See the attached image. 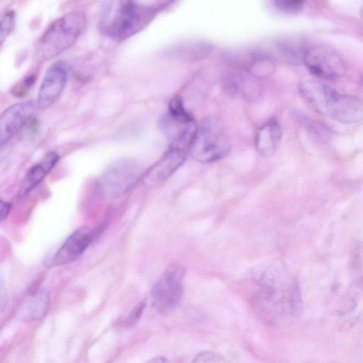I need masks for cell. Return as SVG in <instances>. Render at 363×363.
Returning a JSON list of instances; mask_svg holds the SVG:
<instances>
[{"label":"cell","mask_w":363,"mask_h":363,"mask_svg":"<svg viewBox=\"0 0 363 363\" xmlns=\"http://www.w3.org/2000/svg\"><path fill=\"white\" fill-rule=\"evenodd\" d=\"M252 305L258 316L274 326L288 323L301 311L297 281L277 264L267 263L252 270Z\"/></svg>","instance_id":"1"},{"label":"cell","mask_w":363,"mask_h":363,"mask_svg":"<svg viewBox=\"0 0 363 363\" xmlns=\"http://www.w3.org/2000/svg\"><path fill=\"white\" fill-rule=\"evenodd\" d=\"M157 11L155 5L136 1H105L99 9V28L111 39L125 40L144 28Z\"/></svg>","instance_id":"2"},{"label":"cell","mask_w":363,"mask_h":363,"mask_svg":"<svg viewBox=\"0 0 363 363\" xmlns=\"http://www.w3.org/2000/svg\"><path fill=\"white\" fill-rule=\"evenodd\" d=\"M84 13H67L52 22L38 40L33 53L35 60L43 62L52 59L71 48L86 26Z\"/></svg>","instance_id":"3"},{"label":"cell","mask_w":363,"mask_h":363,"mask_svg":"<svg viewBox=\"0 0 363 363\" xmlns=\"http://www.w3.org/2000/svg\"><path fill=\"white\" fill-rule=\"evenodd\" d=\"M230 149L231 143L223 123L214 117H207L198 126L189 151L196 161L211 163L227 156Z\"/></svg>","instance_id":"4"},{"label":"cell","mask_w":363,"mask_h":363,"mask_svg":"<svg viewBox=\"0 0 363 363\" xmlns=\"http://www.w3.org/2000/svg\"><path fill=\"white\" fill-rule=\"evenodd\" d=\"M160 130L170 140V147L186 150L195 138L198 126L192 116L184 108L179 95L174 96L168 104V112L160 120Z\"/></svg>","instance_id":"5"},{"label":"cell","mask_w":363,"mask_h":363,"mask_svg":"<svg viewBox=\"0 0 363 363\" xmlns=\"http://www.w3.org/2000/svg\"><path fill=\"white\" fill-rule=\"evenodd\" d=\"M298 89L302 99L313 110L339 121L347 94H340L328 84L314 80L301 82Z\"/></svg>","instance_id":"6"},{"label":"cell","mask_w":363,"mask_h":363,"mask_svg":"<svg viewBox=\"0 0 363 363\" xmlns=\"http://www.w3.org/2000/svg\"><path fill=\"white\" fill-rule=\"evenodd\" d=\"M184 268L178 263L169 264L152 286L151 298L160 312H168L181 302L184 292Z\"/></svg>","instance_id":"7"},{"label":"cell","mask_w":363,"mask_h":363,"mask_svg":"<svg viewBox=\"0 0 363 363\" xmlns=\"http://www.w3.org/2000/svg\"><path fill=\"white\" fill-rule=\"evenodd\" d=\"M141 175V167L136 161L120 159L105 169L99 178V185L106 196L115 198L129 191Z\"/></svg>","instance_id":"8"},{"label":"cell","mask_w":363,"mask_h":363,"mask_svg":"<svg viewBox=\"0 0 363 363\" xmlns=\"http://www.w3.org/2000/svg\"><path fill=\"white\" fill-rule=\"evenodd\" d=\"M303 62L309 72L317 77L336 79L347 72L345 61L334 48L324 45L308 47Z\"/></svg>","instance_id":"9"},{"label":"cell","mask_w":363,"mask_h":363,"mask_svg":"<svg viewBox=\"0 0 363 363\" xmlns=\"http://www.w3.org/2000/svg\"><path fill=\"white\" fill-rule=\"evenodd\" d=\"M68 77V69L62 61L52 64L47 69L40 84L36 106L44 110L50 106L63 91Z\"/></svg>","instance_id":"10"},{"label":"cell","mask_w":363,"mask_h":363,"mask_svg":"<svg viewBox=\"0 0 363 363\" xmlns=\"http://www.w3.org/2000/svg\"><path fill=\"white\" fill-rule=\"evenodd\" d=\"M35 104L27 101L13 104L0 117V143L3 148L28 122L35 113Z\"/></svg>","instance_id":"11"},{"label":"cell","mask_w":363,"mask_h":363,"mask_svg":"<svg viewBox=\"0 0 363 363\" xmlns=\"http://www.w3.org/2000/svg\"><path fill=\"white\" fill-rule=\"evenodd\" d=\"M96 232L97 230L89 226L75 230L55 252L52 265L62 266L78 259L94 240Z\"/></svg>","instance_id":"12"},{"label":"cell","mask_w":363,"mask_h":363,"mask_svg":"<svg viewBox=\"0 0 363 363\" xmlns=\"http://www.w3.org/2000/svg\"><path fill=\"white\" fill-rule=\"evenodd\" d=\"M186 157V150L169 147L145 174L146 183L152 186L164 183L185 162Z\"/></svg>","instance_id":"13"},{"label":"cell","mask_w":363,"mask_h":363,"mask_svg":"<svg viewBox=\"0 0 363 363\" xmlns=\"http://www.w3.org/2000/svg\"><path fill=\"white\" fill-rule=\"evenodd\" d=\"M281 138V128L275 119H270L257 130L255 145L257 152L263 157H270L278 147Z\"/></svg>","instance_id":"14"},{"label":"cell","mask_w":363,"mask_h":363,"mask_svg":"<svg viewBox=\"0 0 363 363\" xmlns=\"http://www.w3.org/2000/svg\"><path fill=\"white\" fill-rule=\"evenodd\" d=\"M60 157L55 152L47 153L26 173L19 189L18 195L23 196L38 185L57 163Z\"/></svg>","instance_id":"15"},{"label":"cell","mask_w":363,"mask_h":363,"mask_svg":"<svg viewBox=\"0 0 363 363\" xmlns=\"http://www.w3.org/2000/svg\"><path fill=\"white\" fill-rule=\"evenodd\" d=\"M212 49V45L208 43L191 40L179 43L167 52L168 56L176 60L194 62L208 57Z\"/></svg>","instance_id":"16"},{"label":"cell","mask_w":363,"mask_h":363,"mask_svg":"<svg viewBox=\"0 0 363 363\" xmlns=\"http://www.w3.org/2000/svg\"><path fill=\"white\" fill-rule=\"evenodd\" d=\"M48 294L43 290L30 294L18 310V316L23 320H35L45 316L49 308Z\"/></svg>","instance_id":"17"},{"label":"cell","mask_w":363,"mask_h":363,"mask_svg":"<svg viewBox=\"0 0 363 363\" xmlns=\"http://www.w3.org/2000/svg\"><path fill=\"white\" fill-rule=\"evenodd\" d=\"M280 58L286 62L297 65L303 62L307 49L303 40L296 37H284L275 42Z\"/></svg>","instance_id":"18"},{"label":"cell","mask_w":363,"mask_h":363,"mask_svg":"<svg viewBox=\"0 0 363 363\" xmlns=\"http://www.w3.org/2000/svg\"><path fill=\"white\" fill-rule=\"evenodd\" d=\"M304 1L301 0H276L273 1L274 6L280 11L296 14L302 11L304 6Z\"/></svg>","instance_id":"19"},{"label":"cell","mask_w":363,"mask_h":363,"mask_svg":"<svg viewBox=\"0 0 363 363\" xmlns=\"http://www.w3.org/2000/svg\"><path fill=\"white\" fill-rule=\"evenodd\" d=\"M15 12L13 10L6 11L1 18L0 22V41L1 44L7 38L14 28Z\"/></svg>","instance_id":"20"},{"label":"cell","mask_w":363,"mask_h":363,"mask_svg":"<svg viewBox=\"0 0 363 363\" xmlns=\"http://www.w3.org/2000/svg\"><path fill=\"white\" fill-rule=\"evenodd\" d=\"M191 363H232L218 353L204 351L199 353Z\"/></svg>","instance_id":"21"},{"label":"cell","mask_w":363,"mask_h":363,"mask_svg":"<svg viewBox=\"0 0 363 363\" xmlns=\"http://www.w3.org/2000/svg\"><path fill=\"white\" fill-rule=\"evenodd\" d=\"M35 81V77L34 75L27 77L23 81L13 87L12 89L13 94L16 96H23L29 91Z\"/></svg>","instance_id":"22"},{"label":"cell","mask_w":363,"mask_h":363,"mask_svg":"<svg viewBox=\"0 0 363 363\" xmlns=\"http://www.w3.org/2000/svg\"><path fill=\"white\" fill-rule=\"evenodd\" d=\"M145 308V303L144 301L135 306L127 316L124 323L125 325L128 327L134 325L140 319Z\"/></svg>","instance_id":"23"},{"label":"cell","mask_w":363,"mask_h":363,"mask_svg":"<svg viewBox=\"0 0 363 363\" xmlns=\"http://www.w3.org/2000/svg\"><path fill=\"white\" fill-rule=\"evenodd\" d=\"M11 204L6 201H1L0 203V220L3 221L9 214Z\"/></svg>","instance_id":"24"},{"label":"cell","mask_w":363,"mask_h":363,"mask_svg":"<svg viewBox=\"0 0 363 363\" xmlns=\"http://www.w3.org/2000/svg\"><path fill=\"white\" fill-rule=\"evenodd\" d=\"M145 363H170V362L164 357H156Z\"/></svg>","instance_id":"25"},{"label":"cell","mask_w":363,"mask_h":363,"mask_svg":"<svg viewBox=\"0 0 363 363\" xmlns=\"http://www.w3.org/2000/svg\"><path fill=\"white\" fill-rule=\"evenodd\" d=\"M359 12H360V16H361L362 18L363 19V6H362Z\"/></svg>","instance_id":"26"}]
</instances>
